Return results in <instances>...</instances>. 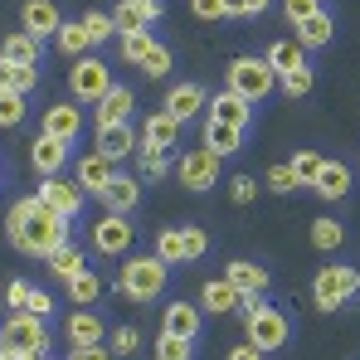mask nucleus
<instances>
[{
	"instance_id": "nucleus-1",
	"label": "nucleus",
	"mask_w": 360,
	"mask_h": 360,
	"mask_svg": "<svg viewBox=\"0 0 360 360\" xmlns=\"http://www.w3.org/2000/svg\"><path fill=\"white\" fill-rule=\"evenodd\" d=\"M5 234H10V243H15L20 253H39V258H49L59 243H68V219H63L59 210H49L39 195H25V200L10 205V214H5Z\"/></svg>"
},
{
	"instance_id": "nucleus-2",
	"label": "nucleus",
	"mask_w": 360,
	"mask_h": 360,
	"mask_svg": "<svg viewBox=\"0 0 360 360\" xmlns=\"http://www.w3.org/2000/svg\"><path fill=\"white\" fill-rule=\"evenodd\" d=\"M0 351L15 356H49V321L34 311H15L10 321H0Z\"/></svg>"
},
{
	"instance_id": "nucleus-3",
	"label": "nucleus",
	"mask_w": 360,
	"mask_h": 360,
	"mask_svg": "<svg viewBox=\"0 0 360 360\" xmlns=\"http://www.w3.org/2000/svg\"><path fill=\"white\" fill-rule=\"evenodd\" d=\"M122 297L127 302H151L166 292V263L156 258V253H146V258H127L122 263V278H117Z\"/></svg>"
},
{
	"instance_id": "nucleus-4",
	"label": "nucleus",
	"mask_w": 360,
	"mask_h": 360,
	"mask_svg": "<svg viewBox=\"0 0 360 360\" xmlns=\"http://www.w3.org/2000/svg\"><path fill=\"white\" fill-rule=\"evenodd\" d=\"M356 292H360V273H356V268H346V263L321 268V273H316V283H311V297H316V307H321V311L346 307Z\"/></svg>"
},
{
	"instance_id": "nucleus-5",
	"label": "nucleus",
	"mask_w": 360,
	"mask_h": 360,
	"mask_svg": "<svg viewBox=\"0 0 360 360\" xmlns=\"http://www.w3.org/2000/svg\"><path fill=\"white\" fill-rule=\"evenodd\" d=\"M243 326H248V341L263 351V356H273V351H283L288 346V336H292V321L278 311V307H258L253 316H243Z\"/></svg>"
},
{
	"instance_id": "nucleus-6",
	"label": "nucleus",
	"mask_w": 360,
	"mask_h": 360,
	"mask_svg": "<svg viewBox=\"0 0 360 360\" xmlns=\"http://www.w3.org/2000/svg\"><path fill=\"white\" fill-rule=\"evenodd\" d=\"M273 83H278V73H273V63H268V59H234V63H229V93H239L243 103L268 98Z\"/></svg>"
},
{
	"instance_id": "nucleus-7",
	"label": "nucleus",
	"mask_w": 360,
	"mask_h": 360,
	"mask_svg": "<svg viewBox=\"0 0 360 360\" xmlns=\"http://www.w3.org/2000/svg\"><path fill=\"white\" fill-rule=\"evenodd\" d=\"M112 88V73H108V63L98 59V54H83V59H73V73H68V93L78 98V103H103V93Z\"/></svg>"
},
{
	"instance_id": "nucleus-8",
	"label": "nucleus",
	"mask_w": 360,
	"mask_h": 360,
	"mask_svg": "<svg viewBox=\"0 0 360 360\" xmlns=\"http://www.w3.org/2000/svg\"><path fill=\"white\" fill-rule=\"evenodd\" d=\"M176 176H180L185 190H210V185L219 180V156L205 151V146H200V151H185L176 161Z\"/></svg>"
},
{
	"instance_id": "nucleus-9",
	"label": "nucleus",
	"mask_w": 360,
	"mask_h": 360,
	"mask_svg": "<svg viewBox=\"0 0 360 360\" xmlns=\"http://www.w3.org/2000/svg\"><path fill=\"white\" fill-rule=\"evenodd\" d=\"M39 200H44L49 210H59L63 219H73V214L83 210V185H78V180H63V176H44L39 180Z\"/></svg>"
},
{
	"instance_id": "nucleus-10",
	"label": "nucleus",
	"mask_w": 360,
	"mask_h": 360,
	"mask_svg": "<svg viewBox=\"0 0 360 360\" xmlns=\"http://www.w3.org/2000/svg\"><path fill=\"white\" fill-rule=\"evenodd\" d=\"M93 248H98V253H127V248H131V219L108 210V214L93 224Z\"/></svg>"
},
{
	"instance_id": "nucleus-11",
	"label": "nucleus",
	"mask_w": 360,
	"mask_h": 360,
	"mask_svg": "<svg viewBox=\"0 0 360 360\" xmlns=\"http://www.w3.org/2000/svg\"><path fill=\"white\" fill-rule=\"evenodd\" d=\"M63 161H68V141L49 136V131H39V136L30 141V166H34L39 176H63Z\"/></svg>"
},
{
	"instance_id": "nucleus-12",
	"label": "nucleus",
	"mask_w": 360,
	"mask_h": 360,
	"mask_svg": "<svg viewBox=\"0 0 360 360\" xmlns=\"http://www.w3.org/2000/svg\"><path fill=\"white\" fill-rule=\"evenodd\" d=\"M20 25H25V34H34V39H49V34H59V5L54 0H25L20 5Z\"/></svg>"
},
{
	"instance_id": "nucleus-13",
	"label": "nucleus",
	"mask_w": 360,
	"mask_h": 360,
	"mask_svg": "<svg viewBox=\"0 0 360 360\" xmlns=\"http://www.w3.org/2000/svg\"><path fill=\"white\" fill-rule=\"evenodd\" d=\"M112 176H117V161H108V156H98V151L83 156L78 171H73V180L83 185V195H98V200H103V190H108V180H112Z\"/></svg>"
},
{
	"instance_id": "nucleus-14",
	"label": "nucleus",
	"mask_w": 360,
	"mask_h": 360,
	"mask_svg": "<svg viewBox=\"0 0 360 360\" xmlns=\"http://www.w3.org/2000/svg\"><path fill=\"white\" fill-rule=\"evenodd\" d=\"M103 205H108L112 214H131V210L141 205V176H112L108 190H103Z\"/></svg>"
},
{
	"instance_id": "nucleus-15",
	"label": "nucleus",
	"mask_w": 360,
	"mask_h": 360,
	"mask_svg": "<svg viewBox=\"0 0 360 360\" xmlns=\"http://www.w3.org/2000/svg\"><path fill=\"white\" fill-rule=\"evenodd\" d=\"M224 278L234 283V292H239V297H253V292L263 297V292H268V273H263L258 263H248V258H229Z\"/></svg>"
},
{
	"instance_id": "nucleus-16",
	"label": "nucleus",
	"mask_w": 360,
	"mask_h": 360,
	"mask_svg": "<svg viewBox=\"0 0 360 360\" xmlns=\"http://www.w3.org/2000/svg\"><path fill=\"white\" fill-rule=\"evenodd\" d=\"M200 108H210V98H205V88H200V83H180V88H171V93H166V112H171L180 127L195 117Z\"/></svg>"
},
{
	"instance_id": "nucleus-17",
	"label": "nucleus",
	"mask_w": 360,
	"mask_h": 360,
	"mask_svg": "<svg viewBox=\"0 0 360 360\" xmlns=\"http://www.w3.org/2000/svg\"><path fill=\"white\" fill-rule=\"evenodd\" d=\"M131 108H136L131 88L112 83V88L103 93V103H98V127H117V122H131Z\"/></svg>"
},
{
	"instance_id": "nucleus-18",
	"label": "nucleus",
	"mask_w": 360,
	"mask_h": 360,
	"mask_svg": "<svg viewBox=\"0 0 360 360\" xmlns=\"http://www.w3.org/2000/svg\"><path fill=\"white\" fill-rule=\"evenodd\" d=\"M136 151V131H131V122H117V127H98V156H108V161H122V156H131Z\"/></svg>"
},
{
	"instance_id": "nucleus-19",
	"label": "nucleus",
	"mask_w": 360,
	"mask_h": 360,
	"mask_svg": "<svg viewBox=\"0 0 360 360\" xmlns=\"http://www.w3.org/2000/svg\"><path fill=\"white\" fill-rule=\"evenodd\" d=\"M243 146V127H229V122H205V151H214V156H219V161H224V156H234V151H239Z\"/></svg>"
},
{
	"instance_id": "nucleus-20",
	"label": "nucleus",
	"mask_w": 360,
	"mask_h": 360,
	"mask_svg": "<svg viewBox=\"0 0 360 360\" xmlns=\"http://www.w3.org/2000/svg\"><path fill=\"white\" fill-rule=\"evenodd\" d=\"M44 131L59 136V141H73V136L83 131V112H78L73 103H54V108L44 112Z\"/></svg>"
},
{
	"instance_id": "nucleus-21",
	"label": "nucleus",
	"mask_w": 360,
	"mask_h": 360,
	"mask_svg": "<svg viewBox=\"0 0 360 360\" xmlns=\"http://www.w3.org/2000/svg\"><path fill=\"white\" fill-rule=\"evenodd\" d=\"M161 326H166V336H185V341H195V336H200V307H190V302H171Z\"/></svg>"
},
{
	"instance_id": "nucleus-22",
	"label": "nucleus",
	"mask_w": 360,
	"mask_h": 360,
	"mask_svg": "<svg viewBox=\"0 0 360 360\" xmlns=\"http://www.w3.org/2000/svg\"><path fill=\"white\" fill-rule=\"evenodd\" d=\"M161 15V0H141V5H117L112 10V25H117V34H127V30H146L151 20Z\"/></svg>"
},
{
	"instance_id": "nucleus-23",
	"label": "nucleus",
	"mask_w": 360,
	"mask_h": 360,
	"mask_svg": "<svg viewBox=\"0 0 360 360\" xmlns=\"http://www.w3.org/2000/svg\"><path fill=\"white\" fill-rule=\"evenodd\" d=\"M141 141H146V146H161V151H166V146H176V141H180V122L171 117V112L146 117V122H141Z\"/></svg>"
},
{
	"instance_id": "nucleus-24",
	"label": "nucleus",
	"mask_w": 360,
	"mask_h": 360,
	"mask_svg": "<svg viewBox=\"0 0 360 360\" xmlns=\"http://www.w3.org/2000/svg\"><path fill=\"white\" fill-rule=\"evenodd\" d=\"M331 34H336V20H331L326 10H316L311 20L297 25V44L302 49H321V44H331Z\"/></svg>"
},
{
	"instance_id": "nucleus-25",
	"label": "nucleus",
	"mask_w": 360,
	"mask_h": 360,
	"mask_svg": "<svg viewBox=\"0 0 360 360\" xmlns=\"http://www.w3.org/2000/svg\"><path fill=\"white\" fill-rule=\"evenodd\" d=\"M248 112H253V103H243L239 93H229V88L210 103V117H214V122H229V127H248Z\"/></svg>"
},
{
	"instance_id": "nucleus-26",
	"label": "nucleus",
	"mask_w": 360,
	"mask_h": 360,
	"mask_svg": "<svg viewBox=\"0 0 360 360\" xmlns=\"http://www.w3.org/2000/svg\"><path fill=\"white\" fill-rule=\"evenodd\" d=\"M68 341H73V351H83V346H103V321L98 316H88V311H78V316H68Z\"/></svg>"
},
{
	"instance_id": "nucleus-27",
	"label": "nucleus",
	"mask_w": 360,
	"mask_h": 360,
	"mask_svg": "<svg viewBox=\"0 0 360 360\" xmlns=\"http://www.w3.org/2000/svg\"><path fill=\"white\" fill-rule=\"evenodd\" d=\"M311 190H316V195H326V200H341V195H351V171H346L341 161H326Z\"/></svg>"
},
{
	"instance_id": "nucleus-28",
	"label": "nucleus",
	"mask_w": 360,
	"mask_h": 360,
	"mask_svg": "<svg viewBox=\"0 0 360 360\" xmlns=\"http://www.w3.org/2000/svg\"><path fill=\"white\" fill-rule=\"evenodd\" d=\"M205 311H214V316H224V311H234L239 307V292H234V283L229 278H214V283H205Z\"/></svg>"
},
{
	"instance_id": "nucleus-29",
	"label": "nucleus",
	"mask_w": 360,
	"mask_h": 360,
	"mask_svg": "<svg viewBox=\"0 0 360 360\" xmlns=\"http://www.w3.org/2000/svg\"><path fill=\"white\" fill-rule=\"evenodd\" d=\"M83 268H88V263H83V253H78L73 243H59V248L49 253V273H54V278H63V283H68V278H78Z\"/></svg>"
},
{
	"instance_id": "nucleus-30",
	"label": "nucleus",
	"mask_w": 360,
	"mask_h": 360,
	"mask_svg": "<svg viewBox=\"0 0 360 360\" xmlns=\"http://www.w3.org/2000/svg\"><path fill=\"white\" fill-rule=\"evenodd\" d=\"M10 63H39V39L34 34H25V30H15L10 39H5V49H0Z\"/></svg>"
},
{
	"instance_id": "nucleus-31",
	"label": "nucleus",
	"mask_w": 360,
	"mask_h": 360,
	"mask_svg": "<svg viewBox=\"0 0 360 360\" xmlns=\"http://www.w3.org/2000/svg\"><path fill=\"white\" fill-rule=\"evenodd\" d=\"M54 44H59V54H73V59H83L88 54V30H83V20L78 25H59V34H54Z\"/></svg>"
},
{
	"instance_id": "nucleus-32",
	"label": "nucleus",
	"mask_w": 360,
	"mask_h": 360,
	"mask_svg": "<svg viewBox=\"0 0 360 360\" xmlns=\"http://www.w3.org/2000/svg\"><path fill=\"white\" fill-rule=\"evenodd\" d=\"M268 63H273V73H292V68L307 63V59H302V44H297V39H278V44L268 49Z\"/></svg>"
},
{
	"instance_id": "nucleus-33",
	"label": "nucleus",
	"mask_w": 360,
	"mask_h": 360,
	"mask_svg": "<svg viewBox=\"0 0 360 360\" xmlns=\"http://www.w3.org/2000/svg\"><path fill=\"white\" fill-rule=\"evenodd\" d=\"M311 243H316L321 253H336V248L346 243V229H341L336 219H316V224H311Z\"/></svg>"
},
{
	"instance_id": "nucleus-34",
	"label": "nucleus",
	"mask_w": 360,
	"mask_h": 360,
	"mask_svg": "<svg viewBox=\"0 0 360 360\" xmlns=\"http://www.w3.org/2000/svg\"><path fill=\"white\" fill-rule=\"evenodd\" d=\"M151 44H156V39H151V30H127V34H122V59L141 68V59H146V49H151Z\"/></svg>"
},
{
	"instance_id": "nucleus-35",
	"label": "nucleus",
	"mask_w": 360,
	"mask_h": 360,
	"mask_svg": "<svg viewBox=\"0 0 360 360\" xmlns=\"http://www.w3.org/2000/svg\"><path fill=\"white\" fill-rule=\"evenodd\" d=\"M98 292H103V278H98V273H88V268H83L78 278H68V297H73V302H83V307H88V302H98Z\"/></svg>"
},
{
	"instance_id": "nucleus-36",
	"label": "nucleus",
	"mask_w": 360,
	"mask_h": 360,
	"mask_svg": "<svg viewBox=\"0 0 360 360\" xmlns=\"http://www.w3.org/2000/svg\"><path fill=\"white\" fill-rule=\"evenodd\" d=\"M156 258L171 268V263H185V239H180V229H161L156 234Z\"/></svg>"
},
{
	"instance_id": "nucleus-37",
	"label": "nucleus",
	"mask_w": 360,
	"mask_h": 360,
	"mask_svg": "<svg viewBox=\"0 0 360 360\" xmlns=\"http://www.w3.org/2000/svg\"><path fill=\"white\" fill-rule=\"evenodd\" d=\"M288 166L297 171V185H316V176H321V166H326V161H321L316 151H297Z\"/></svg>"
},
{
	"instance_id": "nucleus-38",
	"label": "nucleus",
	"mask_w": 360,
	"mask_h": 360,
	"mask_svg": "<svg viewBox=\"0 0 360 360\" xmlns=\"http://www.w3.org/2000/svg\"><path fill=\"white\" fill-rule=\"evenodd\" d=\"M195 356V341H185V336H166L161 331V341H156V360H190Z\"/></svg>"
},
{
	"instance_id": "nucleus-39",
	"label": "nucleus",
	"mask_w": 360,
	"mask_h": 360,
	"mask_svg": "<svg viewBox=\"0 0 360 360\" xmlns=\"http://www.w3.org/2000/svg\"><path fill=\"white\" fill-rule=\"evenodd\" d=\"M166 171H171L166 151H161V146H146V141H141V176H146V180H161Z\"/></svg>"
},
{
	"instance_id": "nucleus-40",
	"label": "nucleus",
	"mask_w": 360,
	"mask_h": 360,
	"mask_svg": "<svg viewBox=\"0 0 360 360\" xmlns=\"http://www.w3.org/2000/svg\"><path fill=\"white\" fill-rule=\"evenodd\" d=\"M83 30H88V39H93V44H103L108 34H117L112 15H103V10H88V15H83Z\"/></svg>"
},
{
	"instance_id": "nucleus-41",
	"label": "nucleus",
	"mask_w": 360,
	"mask_h": 360,
	"mask_svg": "<svg viewBox=\"0 0 360 360\" xmlns=\"http://www.w3.org/2000/svg\"><path fill=\"white\" fill-rule=\"evenodd\" d=\"M278 83H283V93H288V98H302V93H311V68L297 63L292 73H278Z\"/></svg>"
},
{
	"instance_id": "nucleus-42",
	"label": "nucleus",
	"mask_w": 360,
	"mask_h": 360,
	"mask_svg": "<svg viewBox=\"0 0 360 360\" xmlns=\"http://www.w3.org/2000/svg\"><path fill=\"white\" fill-rule=\"evenodd\" d=\"M25 122V93H0V127H20Z\"/></svg>"
},
{
	"instance_id": "nucleus-43",
	"label": "nucleus",
	"mask_w": 360,
	"mask_h": 360,
	"mask_svg": "<svg viewBox=\"0 0 360 360\" xmlns=\"http://www.w3.org/2000/svg\"><path fill=\"white\" fill-rule=\"evenodd\" d=\"M141 68H146L151 78H166V73H171V49H166V44H151L146 59H141Z\"/></svg>"
},
{
	"instance_id": "nucleus-44",
	"label": "nucleus",
	"mask_w": 360,
	"mask_h": 360,
	"mask_svg": "<svg viewBox=\"0 0 360 360\" xmlns=\"http://www.w3.org/2000/svg\"><path fill=\"white\" fill-rule=\"evenodd\" d=\"M136 346H141V331H136V326H117V331H112V341H108V351H112V356H131Z\"/></svg>"
},
{
	"instance_id": "nucleus-45",
	"label": "nucleus",
	"mask_w": 360,
	"mask_h": 360,
	"mask_svg": "<svg viewBox=\"0 0 360 360\" xmlns=\"http://www.w3.org/2000/svg\"><path fill=\"white\" fill-rule=\"evenodd\" d=\"M20 311H34V316H44L49 321V311H54V297L44 292V288H25V307Z\"/></svg>"
},
{
	"instance_id": "nucleus-46",
	"label": "nucleus",
	"mask_w": 360,
	"mask_h": 360,
	"mask_svg": "<svg viewBox=\"0 0 360 360\" xmlns=\"http://www.w3.org/2000/svg\"><path fill=\"white\" fill-rule=\"evenodd\" d=\"M180 239H185V263H195V258H205V253H210L205 229H180Z\"/></svg>"
},
{
	"instance_id": "nucleus-47",
	"label": "nucleus",
	"mask_w": 360,
	"mask_h": 360,
	"mask_svg": "<svg viewBox=\"0 0 360 360\" xmlns=\"http://www.w3.org/2000/svg\"><path fill=\"white\" fill-rule=\"evenodd\" d=\"M283 10H288L292 25H302V20H311V15L321 10V0H283Z\"/></svg>"
},
{
	"instance_id": "nucleus-48",
	"label": "nucleus",
	"mask_w": 360,
	"mask_h": 360,
	"mask_svg": "<svg viewBox=\"0 0 360 360\" xmlns=\"http://www.w3.org/2000/svg\"><path fill=\"white\" fill-rule=\"evenodd\" d=\"M268 185H273L278 195H288V190H297V171H292V166H273V171H268Z\"/></svg>"
},
{
	"instance_id": "nucleus-49",
	"label": "nucleus",
	"mask_w": 360,
	"mask_h": 360,
	"mask_svg": "<svg viewBox=\"0 0 360 360\" xmlns=\"http://www.w3.org/2000/svg\"><path fill=\"white\" fill-rule=\"evenodd\" d=\"M195 20H224V0H190Z\"/></svg>"
},
{
	"instance_id": "nucleus-50",
	"label": "nucleus",
	"mask_w": 360,
	"mask_h": 360,
	"mask_svg": "<svg viewBox=\"0 0 360 360\" xmlns=\"http://www.w3.org/2000/svg\"><path fill=\"white\" fill-rule=\"evenodd\" d=\"M39 83V68L34 63H15V93H30Z\"/></svg>"
},
{
	"instance_id": "nucleus-51",
	"label": "nucleus",
	"mask_w": 360,
	"mask_h": 360,
	"mask_svg": "<svg viewBox=\"0 0 360 360\" xmlns=\"http://www.w3.org/2000/svg\"><path fill=\"white\" fill-rule=\"evenodd\" d=\"M253 190H258V185H253V176H234V185H229L234 205H248V200H253Z\"/></svg>"
},
{
	"instance_id": "nucleus-52",
	"label": "nucleus",
	"mask_w": 360,
	"mask_h": 360,
	"mask_svg": "<svg viewBox=\"0 0 360 360\" xmlns=\"http://www.w3.org/2000/svg\"><path fill=\"white\" fill-rule=\"evenodd\" d=\"M25 288H30V283H25V278H15V283H10V288H5V302H10V307H15V311H20V307H25Z\"/></svg>"
},
{
	"instance_id": "nucleus-53",
	"label": "nucleus",
	"mask_w": 360,
	"mask_h": 360,
	"mask_svg": "<svg viewBox=\"0 0 360 360\" xmlns=\"http://www.w3.org/2000/svg\"><path fill=\"white\" fill-rule=\"evenodd\" d=\"M0 93H15V63L0 54Z\"/></svg>"
},
{
	"instance_id": "nucleus-54",
	"label": "nucleus",
	"mask_w": 360,
	"mask_h": 360,
	"mask_svg": "<svg viewBox=\"0 0 360 360\" xmlns=\"http://www.w3.org/2000/svg\"><path fill=\"white\" fill-rule=\"evenodd\" d=\"M73 360H112L108 346H83V351H73Z\"/></svg>"
},
{
	"instance_id": "nucleus-55",
	"label": "nucleus",
	"mask_w": 360,
	"mask_h": 360,
	"mask_svg": "<svg viewBox=\"0 0 360 360\" xmlns=\"http://www.w3.org/2000/svg\"><path fill=\"white\" fill-rule=\"evenodd\" d=\"M229 360H263V351H258L253 341H243V346H234V351H229Z\"/></svg>"
},
{
	"instance_id": "nucleus-56",
	"label": "nucleus",
	"mask_w": 360,
	"mask_h": 360,
	"mask_svg": "<svg viewBox=\"0 0 360 360\" xmlns=\"http://www.w3.org/2000/svg\"><path fill=\"white\" fill-rule=\"evenodd\" d=\"M248 15V0H224V20H243Z\"/></svg>"
},
{
	"instance_id": "nucleus-57",
	"label": "nucleus",
	"mask_w": 360,
	"mask_h": 360,
	"mask_svg": "<svg viewBox=\"0 0 360 360\" xmlns=\"http://www.w3.org/2000/svg\"><path fill=\"white\" fill-rule=\"evenodd\" d=\"M268 10V0H248V15H263Z\"/></svg>"
},
{
	"instance_id": "nucleus-58",
	"label": "nucleus",
	"mask_w": 360,
	"mask_h": 360,
	"mask_svg": "<svg viewBox=\"0 0 360 360\" xmlns=\"http://www.w3.org/2000/svg\"><path fill=\"white\" fill-rule=\"evenodd\" d=\"M0 360H44V356H15V351H0Z\"/></svg>"
},
{
	"instance_id": "nucleus-59",
	"label": "nucleus",
	"mask_w": 360,
	"mask_h": 360,
	"mask_svg": "<svg viewBox=\"0 0 360 360\" xmlns=\"http://www.w3.org/2000/svg\"><path fill=\"white\" fill-rule=\"evenodd\" d=\"M122 5H141V0H122Z\"/></svg>"
}]
</instances>
